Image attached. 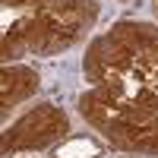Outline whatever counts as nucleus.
Here are the masks:
<instances>
[{
  "mask_svg": "<svg viewBox=\"0 0 158 158\" xmlns=\"http://www.w3.org/2000/svg\"><path fill=\"white\" fill-rule=\"evenodd\" d=\"M82 76L114 101L158 111V29L133 19L111 25L85 48Z\"/></svg>",
  "mask_w": 158,
  "mask_h": 158,
  "instance_id": "f257e3e1",
  "label": "nucleus"
},
{
  "mask_svg": "<svg viewBox=\"0 0 158 158\" xmlns=\"http://www.w3.org/2000/svg\"><path fill=\"white\" fill-rule=\"evenodd\" d=\"M101 3L98 0H57L44 10L25 13L16 22L6 25L0 54L3 63H13L19 57H54L76 48L82 38L95 29Z\"/></svg>",
  "mask_w": 158,
  "mask_h": 158,
  "instance_id": "f03ea898",
  "label": "nucleus"
},
{
  "mask_svg": "<svg viewBox=\"0 0 158 158\" xmlns=\"http://www.w3.org/2000/svg\"><path fill=\"white\" fill-rule=\"evenodd\" d=\"M79 114L92 130H98L111 142V149L123 155L158 158V111L114 101L104 92L89 89L79 98Z\"/></svg>",
  "mask_w": 158,
  "mask_h": 158,
  "instance_id": "7ed1b4c3",
  "label": "nucleus"
},
{
  "mask_svg": "<svg viewBox=\"0 0 158 158\" xmlns=\"http://www.w3.org/2000/svg\"><path fill=\"white\" fill-rule=\"evenodd\" d=\"M70 133V120L57 104H35L19 120H13L3 130V155H22V152H41L54 146L57 139Z\"/></svg>",
  "mask_w": 158,
  "mask_h": 158,
  "instance_id": "20e7f679",
  "label": "nucleus"
},
{
  "mask_svg": "<svg viewBox=\"0 0 158 158\" xmlns=\"http://www.w3.org/2000/svg\"><path fill=\"white\" fill-rule=\"evenodd\" d=\"M38 85H41V76H38L32 67H22V63H3L0 70V111L3 117L16 108V104L29 101Z\"/></svg>",
  "mask_w": 158,
  "mask_h": 158,
  "instance_id": "39448f33",
  "label": "nucleus"
},
{
  "mask_svg": "<svg viewBox=\"0 0 158 158\" xmlns=\"http://www.w3.org/2000/svg\"><path fill=\"white\" fill-rule=\"evenodd\" d=\"M51 3H57V0H3V6H13V10H44Z\"/></svg>",
  "mask_w": 158,
  "mask_h": 158,
  "instance_id": "423d86ee",
  "label": "nucleus"
},
{
  "mask_svg": "<svg viewBox=\"0 0 158 158\" xmlns=\"http://www.w3.org/2000/svg\"><path fill=\"white\" fill-rule=\"evenodd\" d=\"M155 16H158V0H155Z\"/></svg>",
  "mask_w": 158,
  "mask_h": 158,
  "instance_id": "0eeeda50",
  "label": "nucleus"
}]
</instances>
